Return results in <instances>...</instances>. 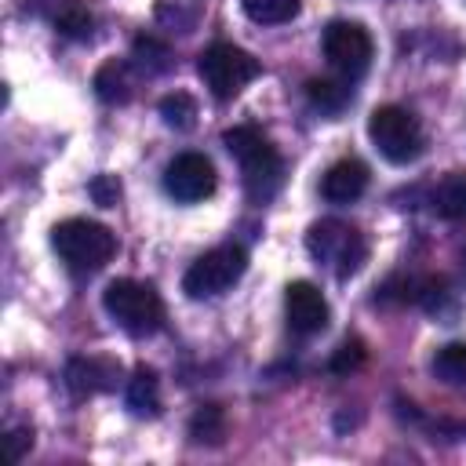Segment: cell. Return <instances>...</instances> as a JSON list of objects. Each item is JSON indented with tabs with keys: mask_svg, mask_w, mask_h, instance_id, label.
<instances>
[{
	"mask_svg": "<svg viewBox=\"0 0 466 466\" xmlns=\"http://www.w3.org/2000/svg\"><path fill=\"white\" fill-rule=\"evenodd\" d=\"M229 157L240 164V175H244V189L251 200H269L280 182H284V160L280 153L273 149V142L255 127V124H237L222 135Z\"/></svg>",
	"mask_w": 466,
	"mask_h": 466,
	"instance_id": "obj_1",
	"label": "cell"
},
{
	"mask_svg": "<svg viewBox=\"0 0 466 466\" xmlns=\"http://www.w3.org/2000/svg\"><path fill=\"white\" fill-rule=\"evenodd\" d=\"M306 251L313 255L317 266L331 269L339 280L353 277L364 258H368V240L357 226L342 222V218H320L306 229Z\"/></svg>",
	"mask_w": 466,
	"mask_h": 466,
	"instance_id": "obj_2",
	"label": "cell"
},
{
	"mask_svg": "<svg viewBox=\"0 0 466 466\" xmlns=\"http://www.w3.org/2000/svg\"><path fill=\"white\" fill-rule=\"evenodd\" d=\"M51 248L58 251V258L73 269V273H95L102 269L113 251H116V237L109 226L91 222V218H66L51 229Z\"/></svg>",
	"mask_w": 466,
	"mask_h": 466,
	"instance_id": "obj_3",
	"label": "cell"
},
{
	"mask_svg": "<svg viewBox=\"0 0 466 466\" xmlns=\"http://www.w3.org/2000/svg\"><path fill=\"white\" fill-rule=\"evenodd\" d=\"M102 306L113 317V324H120L127 335H153L164 324V302L160 295L131 277H116L106 284L102 291Z\"/></svg>",
	"mask_w": 466,
	"mask_h": 466,
	"instance_id": "obj_4",
	"label": "cell"
},
{
	"mask_svg": "<svg viewBox=\"0 0 466 466\" xmlns=\"http://www.w3.org/2000/svg\"><path fill=\"white\" fill-rule=\"evenodd\" d=\"M258 58H251L244 47H237V44H211V47H204L200 51V58H197V73H200V80H204V87L215 95V98H237L255 76H258Z\"/></svg>",
	"mask_w": 466,
	"mask_h": 466,
	"instance_id": "obj_5",
	"label": "cell"
},
{
	"mask_svg": "<svg viewBox=\"0 0 466 466\" xmlns=\"http://www.w3.org/2000/svg\"><path fill=\"white\" fill-rule=\"evenodd\" d=\"M368 138H371V146L390 164H411L422 153V146H426L422 124L404 106H379V109H371V116H368Z\"/></svg>",
	"mask_w": 466,
	"mask_h": 466,
	"instance_id": "obj_6",
	"label": "cell"
},
{
	"mask_svg": "<svg viewBox=\"0 0 466 466\" xmlns=\"http://www.w3.org/2000/svg\"><path fill=\"white\" fill-rule=\"evenodd\" d=\"M244 269H248V255L240 244L211 248L182 273V291L189 299H218L244 277Z\"/></svg>",
	"mask_w": 466,
	"mask_h": 466,
	"instance_id": "obj_7",
	"label": "cell"
},
{
	"mask_svg": "<svg viewBox=\"0 0 466 466\" xmlns=\"http://www.w3.org/2000/svg\"><path fill=\"white\" fill-rule=\"evenodd\" d=\"M320 47H324L328 66H331L335 73H342L346 80L364 76L368 66H371V51H375L368 29H364L360 22H346V18H339V22H331V25L324 29Z\"/></svg>",
	"mask_w": 466,
	"mask_h": 466,
	"instance_id": "obj_8",
	"label": "cell"
},
{
	"mask_svg": "<svg viewBox=\"0 0 466 466\" xmlns=\"http://www.w3.org/2000/svg\"><path fill=\"white\" fill-rule=\"evenodd\" d=\"M218 186L215 164L204 153H178L167 167H164V193L178 204H197L208 200Z\"/></svg>",
	"mask_w": 466,
	"mask_h": 466,
	"instance_id": "obj_9",
	"label": "cell"
},
{
	"mask_svg": "<svg viewBox=\"0 0 466 466\" xmlns=\"http://www.w3.org/2000/svg\"><path fill=\"white\" fill-rule=\"evenodd\" d=\"M284 317H288V328L302 339L309 335H320L331 320V309H328V299L320 295L317 284L309 280H291L284 288Z\"/></svg>",
	"mask_w": 466,
	"mask_h": 466,
	"instance_id": "obj_10",
	"label": "cell"
},
{
	"mask_svg": "<svg viewBox=\"0 0 466 466\" xmlns=\"http://www.w3.org/2000/svg\"><path fill=\"white\" fill-rule=\"evenodd\" d=\"M66 386L73 397H95L116 386V364L102 357H69L66 360Z\"/></svg>",
	"mask_w": 466,
	"mask_h": 466,
	"instance_id": "obj_11",
	"label": "cell"
},
{
	"mask_svg": "<svg viewBox=\"0 0 466 466\" xmlns=\"http://www.w3.org/2000/svg\"><path fill=\"white\" fill-rule=\"evenodd\" d=\"M364 189H368V167L357 157L335 160L320 178V193L331 204H353L357 197H364Z\"/></svg>",
	"mask_w": 466,
	"mask_h": 466,
	"instance_id": "obj_12",
	"label": "cell"
},
{
	"mask_svg": "<svg viewBox=\"0 0 466 466\" xmlns=\"http://www.w3.org/2000/svg\"><path fill=\"white\" fill-rule=\"evenodd\" d=\"M124 404L135 415H157L160 411V379L153 368H135L124 386Z\"/></svg>",
	"mask_w": 466,
	"mask_h": 466,
	"instance_id": "obj_13",
	"label": "cell"
},
{
	"mask_svg": "<svg viewBox=\"0 0 466 466\" xmlns=\"http://www.w3.org/2000/svg\"><path fill=\"white\" fill-rule=\"evenodd\" d=\"M430 204H433V211H437L441 218L462 222V218H466V175H462V171H448V175L433 186Z\"/></svg>",
	"mask_w": 466,
	"mask_h": 466,
	"instance_id": "obj_14",
	"label": "cell"
},
{
	"mask_svg": "<svg viewBox=\"0 0 466 466\" xmlns=\"http://www.w3.org/2000/svg\"><path fill=\"white\" fill-rule=\"evenodd\" d=\"M51 25L55 33L69 36V40H87L91 36V11L80 4V0H55L51 7Z\"/></svg>",
	"mask_w": 466,
	"mask_h": 466,
	"instance_id": "obj_15",
	"label": "cell"
},
{
	"mask_svg": "<svg viewBox=\"0 0 466 466\" xmlns=\"http://www.w3.org/2000/svg\"><path fill=\"white\" fill-rule=\"evenodd\" d=\"M95 95H98L102 102H109V106H124V102L131 98L127 66H124V62H116V58L102 62V66H98V73H95Z\"/></svg>",
	"mask_w": 466,
	"mask_h": 466,
	"instance_id": "obj_16",
	"label": "cell"
},
{
	"mask_svg": "<svg viewBox=\"0 0 466 466\" xmlns=\"http://www.w3.org/2000/svg\"><path fill=\"white\" fill-rule=\"evenodd\" d=\"M306 98H309V106L320 109V113H339V109L350 102V80L339 84V80H320V76H313V80H306Z\"/></svg>",
	"mask_w": 466,
	"mask_h": 466,
	"instance_id": "obj_17",
	"label": "cell"
},
{
	"mask_svg": "<svg viewBox=\"0 0 466 466\" xmlns=\"http://www.w3.org/2000/svg\"><path fill=\"white\" fill-rule=\"evenodd\" d=\"M189 437L197 444H222L226 437V415L218 404H200L189 419Z\"/></svg>",
	"mask_w": 466,
	"mask_h": 466,
	"instance_id": "obj_18",
	"label": "cell"
},
{
	"mask_svg": "<svg viewBox=\"0 0 466 466\" xmlns=\"http://www.w3.org/2000/svg\"><path fill=\"white\" fill-rule=\"evenodd\" d=\"M240 7L258 25H284L299 15V0H240Z\"/></svg>",
	"mask_w": 466,
	"mask_h": 466,
	"instance_id": "obj_19",
	"label": "cell"
},
{
	"mask_svg": "<svg viewBox=\"0 0 466 466\" xmlns=\"http://www.w3.org/2000/svg\"><path fill=\"white\" fill-rule=\"evenodd\" d=\"M433 375L441 379V382H451V386H459V382H466V342H448V346H441L437 353H433Z\"/></svg>",
	"mask_w": 466,
	"mask_h": 466,
	"instance_id": "obj_20",
	"label": "cell"
},
{
	"mask_svg": "<svg viewBox=\"0 0 466 466\" xmlns=\"http://www.w3.org/2000/svg\"><path fill=\"white\" fill-rule=\"evenodd\" d=\"M157 109H160L164 124L175 127V131H189V127L197 124V102H193V95H186V91H171V95H164Z\"/></svg>",
	"mask_w": 466,
	"mask_h": 466,
	"instance_id": "obj_21",
	"label": "cell"
},
{
	"mask_svg": "<svg viewBox=\"0 0 466 466\" xmlns=\"http://www.w3.org/2000/svg\"><path fill=\"white\" fill-rule=\"evenodd\" d=\"M131 58L146 69V73H164L171 69V47L157 36H138L135 47H131Z\"/></svg>",
	"mask_w": 466,
	"mask_h": 466,
	"instance_id": "obj_22",
	"label": "cell"
},
{
	"mask_svg": "<svg viewBox=\"0 0 466 466\" xmlns=\"http://www.w3.org/2000/svg\"><path fill=\"white\" fill-rule=\"evenodd\" d=\"M364 342L360 339H346L335 353H331V360H328V368L335 371V375H346V371H357L360 364H364Z\"/></svg>",
	"mask_w": 466,
	"mask_h": 466,
	"instance_id": "obj_23",
	"label": "cell"
},
{
	"mask_svg": "<svg viewBox=\"0 0 466 466\" xmlns=\"http://www.w3.org/2000/svg\"><path fill=\"white\" fill-rule=\"evenodd\" d=\"M87 193H91V200H95L98 208H116V200H120V182H116V175H95V178L87 182Z\"/></svg>",
	"mask_w": 466,
	"mask_h": 466,
	"instance_id": "obj_24",
	"label": "cell"
},
{
	"mask_svg": "<svg viewBox=\"0 0 466 466\" xmlns=\"http://www.w3.org/2000/svg\"><path fill=\"white\" fill-rule=\"evenodd\" d=\"M25 448H33V430H29V426L11 430V433H7V455L18 462V459L25 455Z\"/></svg>",
	"mask_w": 466,
	"mask_h": 466,
	"instance_id": "obj_25",
	"label": "cell"
},
{
	"mask_svg": "<svg viewBox=\"0 0 466 466\" xmlns=\"http://www.w3.org/2000/svg\"><path fill=\"white\" fill-rule=\"evenodd\" d=\"M459 262H462V269H466V248H462V251H459Z\"/></svg>",
	"mask_w": 466,
	"mask_h": 466,
	"instance_id": "obj_26",
	"label": "cell"
}]
</instances>
